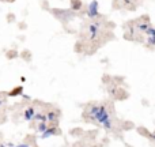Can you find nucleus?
Masks as SVG:
<instances>
[{
    "label": "nucleus",
    "instance_id": "f257e3e1",
    "mask_svg": "<svg viewBox=\"0 0 155 147\" xmlns=\"http://www.w3.org/2000/svg\"><path fill=\"white\" fill-rule=\"evenodd\" d=\"M90 15L91 16L97 15V1H93V3L90 4Z\"/></svg>",
    "mask_w": 155,
    "mask_h": 147
},
{
    "label": "nucleus",
    "instance_id": "f03ea898",
    "mask_svg": "<svg viewBox=\"0 0 155 147\" xmlns=\"http://www.w3.org/2000/svg\"><path fill=\"white\" fill-rule=\"evenodd\" d=\"M71 5H72L73 10H79L82 7V1L80 0H71Z\"/></svg>",
    "mask_w": 155,
    "mask_h": 147
},
{
    "label": "nucleus",
    "instance_id": "7ed1b4c3",
    "mask_svg": "<svg viewBox=\"0 0 155 147\" xmlns=\"http://www.w3.org/2000/svg\"><path fill=\"white\" fill-rule=\"evenodd\" d=\"M21 91H22V87H16V89L14 90L12 93H10V95H16V94H19Z\"/></svg>",
    "mask_w": 155,
    "mask_h": 147
}]
</instances>
